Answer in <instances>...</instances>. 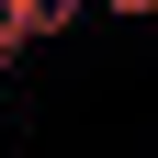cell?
<instances>
[{
    "label": "cell",
    "instance_id": "3",
    "mask_svg": "<svg viewBox=\"0 0 158 158\" xmlns=\"http://www.w3.org/2000/svg\"><path fill=\"white\" fill-rule=\"evenodd\" d=\"M11 56H23V34H11V0H0V68H11Z\"/></svg>",
    "mask_w": 158,
    "mask_h": 158
},
{
    "label": "cell",
    "instance_id": "1",
    "mask_svg": "<svg viewBox=\"0 0 158 158\" xmlns=\"http://www.w3.org/2000/svg\"><path fill=\"white\" fill-rule=\"evenodd\" d=\"M79 11H90V0H11V34H23V45H45V34H68Z\"/></svg>",
    "mask_w": 158,
    "mask_h": 158
},
{
    "label": "cell",
    "instance_id": "2",
    "mask_svg": "<svg viewBox=\"0 0 158 158\" xmlns=\"http://www.w3.org/2000/svg\"><path fill=\"white\" fill-rule=\"evenodd\" d=\"M90 11H113V23H147V11H158V0H90Z\"/></svg>",
    "mask_w": 158,
    "mask_h": 158
}]
</instances>
